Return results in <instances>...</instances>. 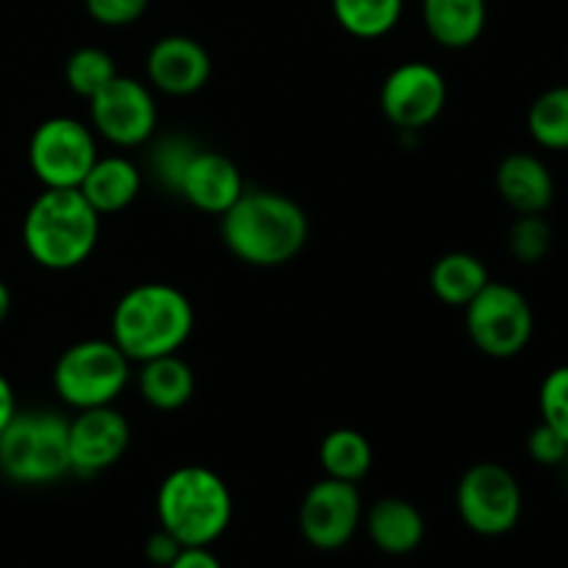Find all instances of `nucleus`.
Listing matches in <instances>:
<instances>
[{"mask_svg": "<svg viewBox=\"0 0 568 568\" xmlns=\"http://www.w3.org/2000/svg\"><path fill=\"white\" fill-rule=\"evenodd\" d=\"M308 214L297 200L270 189H244L236 203L220 216L225 247L242 264L283 266L303 253L308 242Z\"/></svg>", "mask_w": 568, "mask_h": 568, "instance_id": "1", "label": "nucleus"}, {"mask_svg": "<svg viewBox=\"0 0 568 568\" xmlns=\"http://www.w3.org/2000/svg\"><path fill=\"white\" fill-rule=\"evenodd\" d=\"M192 331V303L170 283H139L128 288L111 314V342L128 361L139 364L178 353Z\"/></svg>", "mask_w": 568, "mask_h": 568, "instance_id": "2", "label": "nucleus"}, {"mask_svg": "<svg viewBox=\"0 0 568 568\" xmlns=\"http://www.w3.org/2000/svg\"><path fill=\"white\" fill-rule=\"evenodd\" d=\"M100 236V214L81 189H44L26 211L22 244L33 264L50 272L81 266Z\"/></svg>", "mask_w": 568, "mask_h": 568, "instance_id": "3", "label": "nucleus"}, {"mask_svg": "<svg viewBox=\"0 0 568 568\" xmlns=\"http://www.w3.org/2000/svg\"><path fill=\"white\" fill-rule=\"evenodd\" d=\"M155 514L159 527L183 547H211L231 527L233 497L216 471L205 466H181L159 486Z\"/></svg>", "mask_w": 568, "mask_h": 568, "instance_id": "4", "label": "nucleus"}, {"mask_svg": "<svg viewBox=\"0 0 568 568\" xmlns=\"http://www.w3.org/2000/svg\"><path fill=\"white\" fill-rule=\"evenodd\" d=\"M70 471V419L55 410H17L0 433V475L20 486H50Z\"/></svg>", "mask_w": 568, "mask_h": 568, "instance_id": "5", "label": "nucleus"}, {"mask_svg": "<svg viewBox=\"0 0 568 568\" xmlns=\"http://www.w3.org/2000/svg\"><path fill=\"white\" fill-rule=\"evenodd\" d=\"M131 381V361L111 338H87L59 355L53 388L70 408L87 410L111 405Z\"/></svg>", "mask_w": 568, "mask_h": 568, "instance_id": "6", "label": "nucleus"}, {"mask_svg": "<svg viewBox=\"0 0 568 568\" xmlns=\"http://www.w3.org/2000/svg\"><path fill=\"white\" fill-rule=\"evenodd\" d=\"M464 311L471 344L488 358H514L536 331L530 300L508 283L488 281Z\"/></svg>", "mask_w": 568, "mask_h": 568, "instance_id": "7", "label": "nucleus"}, {"mask_svg": "<svg viewBox=\"0 0 568 568\" xmlns=\"http://www.w3.org/2000/svg\"><path fill=\"white\" fill-rule=\"evenodd\" d=\"M98 161V142L75 116L39 122L28 142V164L44 189H78Z\"/></svg>", "mask_w": 568, "mask_h": 568, "instance_id": "8", "label": "nucleus"}, {"mask_svg": "<svg viewBox=\"0 0 568 568\" xmlns=\"http://www.w3.org/2000/svg\"><path fill=\"white\" fill-rule=\"evenodd\" d=\"M455 505L471 532L497 538L519 525L525 499H521V486L514 471L491 464V460H483L460 477Z\"/></svg>", "mask_w": 568, "mask_h": 568, "instance_id": "9", "label": "nucleus"}, {"mask_svg": "<svg viewBox=\"0 0 568 568\" xmlns=\"http://www.w3.org/2000/svg\"><path fill=\"white\" fill-rule=\"evenodd\" d=\"M92 125L116 148H139L150 142L159 122V109L148 83L116 75L89 100Z\"/></svg>", "mask_w": 568, "mask_h": 568, "instance_id": "10", "label": "nucleus"}, {"mask_svg": "<svg viewBox=\"0 0 568 568\" xmlns=\"http://www.w3.org/2000/svg\"><path fill=\"white\" fill-rule=\"evenodd\" d=\"M364 519V505L355 483L322 477L305 491L300 503V532L305 541L322 552H333L353 541Z\"/></svg>", "mask_w": 568, "mask_h": 568, "instance_id": "11", "label": "nucleus"}, {"mask_svg": "<svg viewBox=\"0 0 568 568\" xmlns=\"http://www.w3.org/2000/svg\"><path fill=\"white\" fill-rule=\"evenodd\" d=\"M447 105V81L427 61L394 67L381 89V109L399 131H422L442 116Z\"/></svg>", "mask_w": 568, "mask_h": 568, "instance_id": "12", "label": "nucleus"}, {"mask_svg": "<svg viewBox=\"0 0 568 568\" xmlns=\"http://www.w3.org/2000/svg\"><path fill=\"white\" fill-rule=\"evenodd\" d=\"M131 447V425L114 405L87 408L70 422V464L75 475L111 469Z\"/></svg>", "mask_w": 568, "mask_h": 568, "instance_id": "13", "label": "nucleus"}, {"mask_svg": "<svg viewBox=\"0 0 568 568\" xmlns=\"http://www.w3.org/2000/svg\"><path fill=\"white\" fill-rule=\"evenodd\" d=\"M148 81L159 92L186 98L200 92L211 78V55L197 39L170 33L148 50Z\"/></svg>", "mask_w": 568, "mask_h": 568, "instance_id": "14", "label": "nucleus"}, {"mask_svg": "<svg viewBox=\"0 0 568 568\" xmlns=\"http://www.w3.org/2000/svg\"><path fill=\"white\" fill-rule=\"evenodd\" d=\"M242 192V172L233 164V159H227L220 150L197 148V153L189 161L178 197L186 200L197 211H205V214L222 216Z\"/></svg>", "mask_w": 568, "mask_h": 568, "instance_id": "15", "label": "nucleus"}, {"mask_svg": "<svg viewBox=\"0 0 568 568\" xmlns=\"http://www.w3.org/2000/svg\"><path fill=\"white\" fill-rule=\"evenodd\" d=\"M497 192L516 214H544L555 200L549 166L532 153H510L497 166Z\"/></svg>", "mask_w": 568, "mask_h": 568, "instance_id": "16", "label": "nucleus"}, {"mask_svg": "<svg viewBox=\"0 0 568 568\" xmlns=\"http://www.w3.org/2000/svg\"><path fill=\"white\" fill-rule=\"evenodd\" d=\"M366 532L386 555H410L425 541V516L403 497H383L366 514Z\"/></svg>", "mask_w": 568, "mask_h": 568, "instance_id": "17", "label": "nucleus"}, {"mask_svg": "<svg viewBox=\"0 0 568 568\" xmlns=\"http://www.w3.org/2000/svg\"><path fill=\"white\" fill-rule=\"evenodd\" d=\"M81 194L89 200L100 216L125 211L142 192V172L125 155H105L92 164V170L83 178Z\"/></svg>", "mask_w": 568, "mask_h": 568, "instance_id": "18", "label": "nucleus"}, {"mask_svg": "<svg viewBox=\"0 0 568 568\" xmlns=\"http://www.w3.org/2000/svg\"><path fill=\"white\" fill-rule=\"evenodd\" d=\"M425 28L442 48L464 50L486 31V0H422Z\"/></svg>", "mask_w": 568, "mask_h": 568, "instance_id": "19", "label": "nucleus"}, {"mask_svg": "<svg viewBox=\"0 0 568 568\" xmlns=\"http://www.w3.org/2000/svg\"><path fill=\"white\" fill-rule=\"evenodd\" d=\"M139 394L155 410H178L194 397V372L178 353L144 361L139 369Z\"/></svg>", "mask_w": 568, "mask_h": 568, "instance_id": "20", "label": "nucleus"}, {"mask_svg": "<svg viewBox=\"0 0 568 568\" xmlns=\"http://www.w3.org/2000/svg\"><path fill=\"white\" fill-rule=\"evenodd\" d=\"M488 277L486 264L471 253H447L433 264L430 288L444 305L466 308L477 294L486 288Z\"/></svg>", "mask_w": 568, "mask_h": 568, "instance_id": "21", "label": "nucleus"}, {"mask_svg": "<svg viewBox=\"0 0 568 568\" xmlns=\"http://www.w3.org/2000/svg\"><path fill=\"white\" fill-rule=\"evenodd\" d=\"M372 464H375V453L364 433L353 427H338L322 438L320 466L325 469V477L358 483L369 475Z\"/></svg>", "mask_w": 568, "mask_h": 568, "instance_id": "22", "label": "nucleus"}, {"mask_svg": "<svg viewBox=\"0 0 568 568\" xmlns=\"http://www.w3.org/2000/svg\"><path fill=\"white\" fill-rule=\"evenodd\" d=\"M338 26L358 39H381L394 31L405 0H331Z\"/></svg>", "mask_w": 568, "mask_h": 568, "instance_id": "23", "label": "nucleus"}, {"mask_svg": "<svg viewBox=\"0 0 568 568\" xmlns=\"http://www.w3.org/2000/svg\"><path fill=\"white\" fill-rule=\"evenodd\" d=\"M527 131L541 148L568 150V83L547 89L532 100L527 111Z\"/></svg>", "mask_w": 568, "mask_h": 568, "instance_id": "24", "label": "nucleus"}, {"mask_svg": "<svg viewBox=\"0 0 568 568\" xmlns=\"http://www.w3.org/2000/svg\"><path fill=\"white\" fill-rule=\"evenodd\" d=\"M116 75H120V72H116V64L114 59H111V53H105V50L100 48L72 50L70 59H67L64 64L67 87H70L78 98H87V100H92L94 94H98L100 89Z\"/></svg>", "mask_w": 568, "mask_h": 568, "instance_id": "25", "label": "nucleus"}, {"mask_svg": "<svg viewBox=\"0 0 568 568\" xmlns=\"http://www.w3.org/2000/svg\"><path fill=\"white\" fill-rule=\"evenodd\" d=\"M194 153H197V144H194L192 139L181 136V133L159 139L148 155L150 172H153L155 183H159L161 189H166L170 194H178L183 175H186L189 161H192Z\"/></svg>", "mask_w": 568, "mask_h": 568, "instance_id": "26", "label": "nucleus"}, {"mask_svg": "<svg viewBox=\"0 0 568 568\" xmlns=\"http://www.w3.org/2000/svg\"><path fill=\"white\" fill-rule=\"evenodd\" d=\"M508 250L519 264H538L552 250V227L544 214H519L508 231Z\"/></svg>", "mask_w": 568, "mask_h": 568, "instance_id": "27", "label": "nucleus"}, {"mask_svg": "<svg viewBox=\"0 0 568 568\" xmlns=\"http://www.w3.org/2000/svg\"><path fill=\"white\" fill-rule=\"evenodd\" d=\"M538 408H541V422H547L568 442V364L544 377L541 392H538Z\"/></svg>", "mask_w": 568, "mask_h": 568, "instance_id": "28", "label": "nucleus"}, {"mask_svg": "<svg viewBox=\"0 0 568 568\" xmlns=\"http://www.w3.org/2000/svg\"><path fill=\"white\" fill-rule=\"evenodd\" d=\"M83 3H87L89 17L94 22L109 28H122L142 17L148 11L150 0H83Z\"/></svg>", "mask_w": 568, "mask_h": 568, "instance_id": "29", "label": "nucleus"}, {"mask_svg": "<svg viewBox=\"0 0 568 568\" xmlns=\"http://www.w3.org/2000/svg\"><path fill=\"white\" fill-rule=\"evenodd\" d=\"M527 453L538 466H558L560 469L568 455V442L547 422H541L538 427H532L530 438H527Z\"/></svg>", "mask_w": 568, "mask_h": 568, "instance_id": "30", "label": "nucleus"}, {"mask_svg": "<svg viewBox=\"0 0 568 568\" xmlns=\"http://www.w3.org/2000/svg\"><path fill=\"white\" fill-rule=\"evenodd\" d=\"M181 549H183V544L178 541V538H172L164 527H159V530L148 538V544H144V555H148L150 564H155L161 568L170 566L172 560L181 555Z\"/></svg>", "mask_w": 568, "mask_h": 568, "instance_id": "31", "label": "nucleus"}, {"mask_svg": "<svg viewBox=\"0 0 568 568\" xmlns=\"http://www.w3.org/2000/svg\"><path fill=\"white\" fill-rule=\"evenodd\" d=\"M166 568H222V564L209 547H183Z\"/></svg>", "mask_w": 568, "mask_h": 568, "instance_id": "32", "label": "nucleus"}, {"mask_svg": "<svg viewBox=\"0 0 568 568\" xmlns=\"http://www.w3.org/2000/svg\"><path fill=\"white\" fill-rule=\"evenodd\" d=\"M17 414V397H14V388H11L9 377L0 372V433L6 430V425H9L11 419H14Z\"/></svg>", "mask_w": 568, "mask_h": 568, "instance_id": "33", "label": "nucleus"}, {"mask_svg": "<svg viewBox=\"0 0 568 568\" xmlns=\"http://www.w3.org/2000/svg\"><path fill=\"white\" fill-rule=\"evenodd\" d=\"M9 311H11V292H9V286H6L3 281H0V325H3V322H6Z\"/></svg>", "mask_w": 568, "mask_h": 568, "instance_id": "34", "label": "nucleus"}, {"mask_svg": "<svg viewBox=\"0 0 568 568\" xmlns=\"http://www.w3.org/2000/svg\"><path fill=\"white\" fill-rule=\"evenodd\" d=\"M560 469H564V475H566V483H568V455H566V460H564V464H560Z\"/></svg>", "mask_w": 568, "mask_h": 568, "instance_id": "35", "label": "nucleus"}]
</instances>
